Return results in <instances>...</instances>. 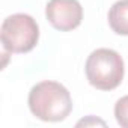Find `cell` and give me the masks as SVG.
<instances>
[{
	"mask_svg": "<svg viewBox=\"0 0 128 128\" xmlns=\"http://www.w3.org/2000/svg\"><path fill=\"white\" fill-rule=\"evenodd\" d=\"M108 24L114 33L128 36V0H119L110 8Z\"/></svg>",
	"mask_w": 128,
	"mask_h": 128,
	"instance_id": "5",
	"label": "cell"
},
{
	"mask_svg": "<svg viewBox=\"0 0 128 128\" xmlns=\"http://www.w3.org/2000/svg\"><path fill=\"white\" fill-rule=\"evenodd\" d=\"M88 82L100 90L116 89L124 78V60L110 48H96L86 60Z\"/></svg>",
	"mask_w": 128,
	"mask_h": 128,
	"instance_id": "2",
	"label": "cell"
},
{
	"mask_svg": "<svg viewBox=\"0 0 128 128\" xmlns=\"http://www.w3.org/2000/svg\"><path fill=\"white\" fill-rule=\"evenodd\" d=\"M29 108L44 122H60L70 116L72 100L68 89L57 82H41L29 92Z\"/></svg>",
	"mask_w": 128,
	"mask_h": 128,
	"instance_id": "1",
	"label": "cell"
},
{
	"mask_svg": "<svg viewBox=\"0 0 128 128\" xmlns=\"http://www.w3.org/2000/svg\"><path fill=\"white\" fill-rule=\"evenodd\" d=\"M45 15L54 29L70 32L82 24L83 8L78 0H50L45 6Z\"/></svg>",
	"mask_w": 128,
	"mask_h": 128,
	"instance_id": "4",
	"label": "cell"
},
{
	"mask_svg": "<svg viewBox=\"0 0 128 128\" xmlns=\"http://www.w3.org/2000/svg\"><path fill=\"white\" fill-rule=\"evenodd\" d=\"M39 39L38 23L27 14L9 15L2 24V44L8 53H29Z\"/></svg>",
	"mask_w": 128,
	"mask_h": 128,
	"instance_id": "3",
	"label": "cell"
},
{
	"mask_svg": "<svg viewBox=\"0 0 128 128\" xmlns=\"http://www.w3.org/2000/svg\"><path fill=\"white\" fill-rule=\"evenodd\" d=\"M114 118L120 126L128 128V95L122 96L114 104Z\"/></svg>",
	"mask_w": 128,
	"mask_h": 128,
	"instance_id": "6",
	"label": "cell"
}]
</instances>
